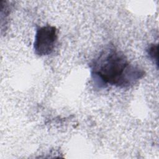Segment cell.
Listing matches in <instances>:
<instances>
[{
    "label": "cell",
    "mask_w": 159,
    "mask_h": 159,
    "mask_svg": "<svg viewBox=\"0 0 159 159\" xmlns=\"http://www.w3.org/2000/svg\"><path fill=\"white\" fill-rule=\"evenodd\" d=\"M158 45L157 44H152L148 47L147 49V53L150 58L153 61L155 60L157 65H158Z\"/></svg>",
    "instance_id": "obj_3"
},
{
    "label": "cell",
    "mask_w": 159,
    "mask_h": 159,
    "mask_svg": "<svg viewBox=\"0 0 159 159\" xmlns=\"http://www.w3.org/2000/svg\"><path fill=\"white\" fill-rule=\"evenodd\" d=\"M57 30L52 25H45L37 30L34 43L35 53L39 56L50 54L57 41Z\"/></svg>",
    "instance_id": "obj_2"
},
{
    "label": "cell",
    "mask_w": 159,
    "mask_h": 159,
    "mask_svg": "<svg viewBox=\"0 0 159 159\" xmlns=\"http://www.w3.org/2000/svg\"><path fill=\"white\" fill-rule=\"evenodd\" d=\"M91 67L94 77L119 88L134 86L145 75L143 70L131 64L122 52L114 47L102 51Z\"/></svg>",
    "instance_id": "obj_1"
}]
</instances>
